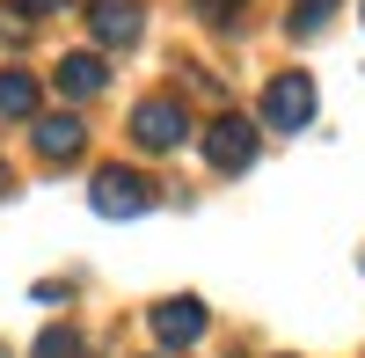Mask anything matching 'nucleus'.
I'll list each match as a JSON object with an SVG mask.
<instances>
[{"label":"nucleus","instance_id":"1","mask_svg":"<svg viewBox=\"0 0 365 358\" xmlns=\"http://www.w3.org/2000/svg\"><path fill=\"white\" fill-rule=\"evenodd\" d=\"M88 198H96V213H103V220H139L146 205H154V183H146L139 168L110 161V168H96V183H88Z\"/></svg>","mask_w":365,"mask_h":358},{"label":"nucleus","instance_id":"2","mask_svg":"<svg viewBox=\"0 0 365 358\" xmlns=\"http://www.w3.org/2000/svg\"><path fill=\"white\" fill-rule=\"evenodd\" d=\"M256 154H263V139H256V117H241V110H227L220 125L205 132V161L220 168V175H241Z\"/></svg>","mask_w":365,"mask_h":358},{"label":"nucleus","instance_id":"3","mask_svg":"<svg viewBox=\"0 0 365 358\" xmlns=\"http://www.w3.org/2000/svg\"><path fill=\"white\" fill-rule=\"evenodd\" d=\"M132 139H139V154H175L182 139H190V110L154 96V103H139L132 110Z\"/></svg>","mask_w":365,"mask_h":358},{"label":"nucleus","instance_id":"4","mask_svg":"<svg viewBox=\"0 0 365 358\" xmlns=\"http://www.w3.org/2000/svg\"><path fill=\"white\" fill-rule=\"evenodd\" d=\"M263 117L278 132H299V125H314V81L307 73H278L263 88Z\"/></svg>","mask_w":365,"mask_h":358},{"label":"nucleus","instance_id":"5","mask_svg":"<svg viewBox=\"0 0 365 358\" xmlns=\"http://www.w3.org/2000/svg\"><path fill=\"white\" fill-rule=\"evenodd\" d=\"M154 337L168 344V351H190L197 337H205V300H190V292H175V300H154Z\"/></svg>","mask_w":365,"mask_h":358},{"label":"nucleus","instance_id":"6","mask_svg":"<svg viewBox=\"0 0 365 358\" xmlns=\"http://www.w3.org/2000/svg\"><path fill=\"white\" fill-rule=\"evenodd\" d=\"M88 29H96V44H139L146 8L139 0H88Z\"/></svg>","mask_w":365,"mask_h":358},{"label":"nucleus","instance_id":"7","mask_svg":"<svg viewBox=\"0 0 365 358\" xmlns=\"http://www.w3.org/2000/svg\"><path fill=\"white\" fill-rule=\"evenodd\" d=\"M51 88H58V96H73V103H88V96H103V88H110V66H103L96 51H66V58H58V73H51Z\"/></svg>","mask_w":365,"mask_h":358},{"label":"nucleus","instance_id":"8","mask_svg":"<svg viewBox=\"0 0 365 358\" xmlns=\"http://www.w3.org/2000/svg\"><path fill=\"white\" fill-rule=\"evenodd\" d=\"M81 146H88V125H81V117H66V110H58V117H37V154H44V161H73Z\"/></svg>","mask_w":365,"mask_h":358},{"label":"nucleus","instance_id":"9","mask_svg":"<svg viewBox=\"0 0 365 358\" xmlns=\"http://www.w3.org/2000/svg\"><path fill=\"white\" fill-rule=\"evenodd\" d=\"M0 117H37V81H29L22 66L0 73Z\"/></svg>","mask_w":365,"mask_h":358},{"label":"nucleus","instance_id":"10","mask_svg":"<svg viewBox=\"0 0 365 358\" xmlns=\"http://www.w3.org/2000/svg\"><path fill=\"white\" fill-rule=\"evenodd\" d=\"M329 22H336V0H292V15H285L292 37H322Z\"/></svg>","mask_w":365,"mask_h":358},{"label":"nucleus","instance_id":"11","mask_svg":"<svg viewBox=\"0 0 365 358\" xmlns=\"http://www.w3.org/2000/svg\"><path fill=\"white\" fill-rule=\"evenodd\" d=\"M29 358H88V344H81V329H66V322H51V329L29 344Z\"/></svg>","mask_w":365,"mask_h":358},{"label":"nucleus","instance_id":"12","mask_svg":"<svg viewBox=\"0 0 365 358\" xmlns=\"http://www.w3.org/2000/svg\"><path fill=\"white\" fill-rule=\"evenodd\" d=\"M241 15H249V0H197V22L212 29H241Z\"/></svg>","mask_w":365,"mask_h":358},{"label":"nucleus","instance_id":"13","mask_svg":"<svg viewBox=\"0 0 365 358\" xmlns=\"http://www.w3.org/2000/svg\"><path fill=\"white\" fill-rule=\"evenodd\" d=\"M51 8H66V0H15V15H51Z\"/></svg>","mask_w":365,"mask_h":358},{"label":"nucleus","instance_id":"14","mask_svg":"<svg viewBox=\"0 0 365 358\" xmlns=\"http://www.w3.org/2000/svg\"><path fill=\"white\" fill-rule=\"evenodd\" d=\"M8 190H15V168H8V161H0V198H8Z\"/></svg>","mask_w":365,"mask_h":358},{"label":"nucleus","instance_id":"15","mask_svg":"<svg viewBox=\"0 0 365 358\" xmlns=\"http://www.w3.org/2000/svg\"><path fill=\"white\" fill-rule=\"evenodd\" d=\"M0 358H8V351H0Z\"/></svg>","mask_w":365,"mask_h":358}]
</instances>
